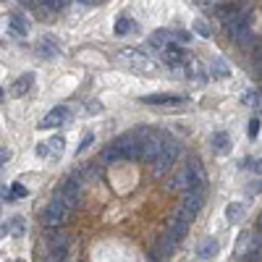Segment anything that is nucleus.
Instances as JSON below:
<instances>
[{"mask_svg": "<svg viewBox=\"0 0 262 262\" xmlns=\"http://www.w3.org/2000/svg\"><path fill=\"white\" fill-rule=\"evenodd\" d=\"M37 6L48 8V11H63V8H66V0H39Z\"/></svg>", "mask_w": 262, "mask_h": 262, "instance_id": "cd10ccee", "label": "nucleus"}, {"mask_svg": "<svg viewBox=\"0 0 262 262\" xmlns=\"http://www.w3.org/2000/svg\"><path fill=\"white\" fill-rule=\"evenodd\" d=\"M186 231H189V223H184V221H179V217H173V221L168 223V236L170 238H176V242H181V238L186 236Z\"/></svg>", "mask_w": 262, "mask_h": 262, "instance_id": "aec40b11", "label": "nucleus"}, {"mask_svg": "<svg viewBox=\"0 0 262 262\" xmlns=\"http://www.w3.org/2000/svg\"><path fill=\"white\" fill-rule=\"evenodd\" d=\"M217 252H221V247H217V242H215L212 236L202 238V242H200V247H196V254H200L202 259H212Z\"/></svg>", "mask_w": 262, "mask_h": 262, "instance_id": "2eb2a0df", "label": "nucleus"}, {"mask_svg": "<svg viewBox=\"0 0 262 262\" xmlns=\"http://www.w3.org/2000/svg\"><path fill=\"white\" fill-rule=\"evenodd\" d=\"M37 55H39V58H55V55H58V42H55V34H42L39 45H37Z\"/></svg>", "mask_w": 262, "mask_h": 262, "instance_id": "9b49d317", "label": "nucleus"}, {"mask_svg": "<svg viewBox=\"0 0 262 262\" xmlns=\"http://www.w3.org/2000/svg\"><path fill=\"white\" fill-rule=\"evenodd\" d=\"M170 42H173V34L168 29H158V32H152V37H149V45L155 50H165Z\"/></svg>", "mask_w": 262, "mask_h": 262, "instance_id": "a211bd4d", "label": "nucleus"}, {"mask_svg": "<svg viewBox=\"0 0 262 262\" xmlns=\"http://www.w3.org/2000/svg\"><path fill=\"white\" fill-rule=\"evenodd\" d=\"M66 217H69V210H66L58 200H53L45 210H42V226L50 228V231H55L58 226H63Z\"/></svg>", "mask_w": 262, "mask_h": 262, "instance_id": "39448f33", "label": "nucleus"}, {"mask_svg": "<svg viewBox=\"0 0 262 262\" xmlns=\"http://www.w3.org/2000/svg\"><path fill=\"white\" fill-rule=\"evenodd\" d=\"M0 97H3V90H0Z\"/></svg>", "mask_w": 262, "mask_h": 262, "instance_id": "37998d69", "label": "nucleus"}, {"mask_svg": "<svg viewBox=\"0 0 262 262\" xmlns=\"http://www.w3.org/2000/svg\"><path fill=\"white\" fill-rule=\"evenodd\" d=\"M176 247H179L176 238H170L168 233H163L160 242H158V247H155V254H158V257H170L173 252H176Z\"/></svg>", "mask_w": 262, "mask_h": 262, "instance_id": "f3484780", "label": "nucleus"}, {"mask_svg": "<svg viewBox=\"0 0 262 262\" xmlns=\"http://www.w3.org/2000/svg\"><path fill=\"white\" fill-rule=\"evenodd\" d=\"M34 86V71H27V74H21L18 79H16V84H13V92L18 95V97H24L29 90Z\"/></svg>", "mask_w": 262, "mask_h": 262, "instance_id": "dca6fc26", "label": "nucleus"}, {"mask_svg": "<svg viewBox=\"0 0 262 262\" xmlns=\"http://www.w3.org/2000/svg\"><path fill=\"white\" fill-rule=\"evenodd\" d=\"M16 262H24V259H16Z\"/></svg>", "mask_w": 262, "mask_h": 262, "instance_id": "c03bdc74", "label": "nucleus"}, {"mask_svg": "<svg viewBox=\"0 0 262 262\" xmlns=\"http://www.w3.org/2000/svg\"><path fill=\"white\" fill-rule=\"evenodd\" d=\"M210 147L215 155H228L231 152V137L226 134V131H215L212 139H210Z\"/></svg>", "mask_w": 262, "mask_h": 262, "instance_id": "f8f14e48", "label": "nucleus"}, {"mask_svg": "<svg viewBox=\"0 0 262 262\" xmlns=\"http://www.w3.org/2000/svg\"><path fill=\"white\" fill-rule=\"evenodd\" d=\"M242 217H244V205H242V202H231V205L226 207V221H228L231 226H236Z\"/></svg>", "mask_w": 262, "mask_h": 262, "instance_id": "4be33fe9", "label": "nucleus"}, {"mask_svg": "<svg viewBox=\"0 0 262 262\" xmlns=\"http://www.w3.org/2000/svg\"><path fill=\"white\" fill-rule=\"evenodd\" d=\"M18 3H21V6H29V8H34V6L39 3V0H18Z\"/></svg>", "mask_w": 262, "mask_h": 262, "instance_id": "58836bf2", "label": "nucleus"}, {"mask_svg": "<svg viewBox=\"0 0 262 262\" xmlns=\"http://www.w3.org/2000/svg\"><path fill=\"white\" fill-rule=\"evenodd\" d=\"M81 3H86V0H81Z\"/></svg>", "mask_w": 262, "mask_h": 262, "instance_id": "a18cd8bd", "label": "nucleus"}, {"mask_svg": "<svg viewBox=\"0 0 262 262\" xmlns=\"http://www.w3.org/2000/svg\"><path fill=\"white\" fill-rule=\"evenodd\" d=\"M121 63L128 66V69H131V71H137V74H155V71H158L155 60H152L147 53L137 50V48H126V50H121Z\"/></svg>", "mask_w": 262, "mask_h": 262, "instance_id": "f257e3e1", "label": "nucleus"}, {"mask_svg": "<svg viewBox=\"0 0 262 262\" xmlns=\"http://www.w3.org/2000/svg\"><path fill=\"white\" fill-rule=\"evenodd\" d=\"M184 170L189 173V181H191V186H194V189H202V186L207 184L205 168H202V163L196 160V158H189V160H186V165H184Z\"/></svg>", "mask_w": 262, "mask_h": 262, "instance_id": "0eeeda50", "label": "nucleus"}, {"mask_svg": "<svg viewBox=\"0 0 262 262\" xmlns=\"http://www.w3.org/2000/svg\"><path fill=\"white\" fill-rule=\"evenodd\" d=\"M8 160H11V149L8 147H0V168H3Z\"/></svg>", "mask_w": 262, "mask_h": 262, "instance_id": "2f4dec72", "label": "nucleus"}, {"mask_svg": "<svg viewBox=\"0 0 262 262\" xmlns=\"http://www.w3.org/2000/svg\"><path fill=\"white\" fill-rule=\"evenodd\" d=\"M86 113H100V105L97 102H92V105L86 102Z\"/></svg>", "mask_w": 262, "mask_h": 262, "instance_id": "c9c22d12", "label": "nucleus"}, {"mask_svg": "<svg viewBox=\"0 0 262 262\" xmlns=\"http://www.w3.org/2000/svg\"><path fill=\"white\" fill-rule=\"evenodd\" d=\"M69 121H71V111L66 105H58V107H53V111L39 121V128H58V126L69 123Z\"/></svg>", "mask_w": 262, "mask_h": 262, "instance_id": "423d86ee", "label": "nucleus"}, {"mask_svg": "<svg viewBox=\"0 0 262 262\" xmlns=\"http://www.w3.org/2000/svg\"><path fill=\"white\" fill-rule=\"evenodd\" d=\"M244 102H247V105H259V92H249V95L244 97Z\"/></svg>", "mask_w": 262, "mask_h": 262, "instance_id": "473e14b6", "label": "nucleus"}, {"mask_svg": "<svg viewBox=\"0 0 262 262\" xmlns=\"http://www.w3.org/2000/svg\"><path fill=\"white\" fill-rule=\"evenodd\" d=\"M37 155H39V158L48 155V152H45V144H37Z\"/></svg>", "mask_w": 262, "mask_h": 262, "instance_id": "ea45409f", "label": "nucleus"}, {"mask_svg": "<svg viewBox=\"0 0 262 262\" xmlns=\"http://www.w3.org/2000/svg\"><path fill=\"white\" fill-rule=\"evenodd\" d=\"M8 29L13 34H18V37H27L29 34V21L24 16H18V13H11L8 16Z\"/></svg>", "mask_w": 262, "mask_h": 262, "instance_id": "4468645a", "label": "nucleus"}, {"mask_svg": "<svg viewBox=\"0 0 262 262\" xmlns=\"http://www.w3.org/2000/svg\"><path fill=\"white\" fill-rule=\"evenodd\" d=\"M160 147H163V142L158 139V137H147V139H142V147H139V160H144V163H149L152 165V160H155L158 155H160Z\"/></svg>", "mask_w": 262, "mask_h": 262, "instance_id": "6e6552de", "label": "nucleus"}, {"mask_svg": "<svg viewBox=\"0 0 262 262\" xmlns=\"http://www.w3.org/2000/svg\"><path fill=\"white\" fill-rule=\"evenodd\" d=\"M170 186H173V189H184V191H186V189H194L191 181H189V173H186L184 168L176 173V176H173V184H170Z\"/></svg>", "mask_w": 262, "mask_h": 262, "instance_id": "5701e85b", "label": "nucleus"}, {"mask_svg": "<svg viewBox=\"0 0 262 262\" xmlns=\"http://www.w3.org/2000/svg\"><path fill=\"white\" fill-rule=\"evenodd\" d=\"M116 160H121L118 158V149L116 147H105L102 155H100V163H116Z\"/></svg>", "mask_w": 262, "mask_h": 262, "instance_id": "bb28decb", "label": "nucleus"}, {"mask_svg": "<svg viewBox=\"0 0 262 262\" xmlns=\"http://www.w3.org/2000/svg\"><path fill=\"white\" fill-rule=\"evenodd\" d=\"M223 3H228V0H202L205 8H217V6H223Z\"/></svg>", "mask_w": 262, "mask_h": 262, "instance_id": "72a5a7b5", "label": "nucleus"}, {"mask_svg": "<svg viewBox=\"0 0 262 262\" xmlns=\"http://www.w3.org/2000/svg\"><path fill=\"white\" fill-rule=\"evenodd\" d=\"M186 97H181V95H147V97H142V102L144 105H181Z\"/></svg>", "mask_w": 262, "mask_h": 262, "instance_id": "ddd939ff", "label": "nucleus"}, {"mask_svg": "<svg viewBox=\"0 0 262 262\" xmlns=\"http://www.w3.org/2000/svg\"><path fill=\"white\" fill-rule=\"evenodd\" d=\"M202 205H205V191H202V189H186L181 207L196 215V212H200V207H202Z\"/></svg>", "mask_w": 262, "mask_h": 262, "instance_id": "1a4fd4ad", "label": "nucleus"}, {"mask_svg": "<svg viewBox=\"0 0 262 262\" xmlns=\"http://www.w3.org/2000/svg\"><path fill=\"white\" fill-rule=\"evenodd\" d=\"M86 3H100V0H86Z\"/></svg>", "mask_w": 262, "mask_h": 262, "instance_id": "a19ab883", "label": "nucleus"}, {"mask_svg": "<svg viewBox=\"0 0 262 262\" xmlns=\"http://www.w3.org/2000/svg\"><path fill=\"white\" fill-rule=\"evenodd\" d=\"M194 32L200 34V37H205V39L212 37V29L207 27V21H202V18H194Z\"/></svg>", "mask_w": 262, "mask_h": 262, "instance_id": "a878e982", "label": "nucleus"}, {"mask_svg": "<svg viewBox=\"0 0 262 262\" xmlns=\"http://www.w3.org/2000/svg\"><path fill=\"white\" fill-rule=\"evenodd\" d=\"M92 142H95V134H92V131H90V134H84V137H81V142H79V152H84Z\"/></svg>", "mask_w": 262, "mask_h": 262, "instance_id": "c756f323", "label": "nucleus"}, {"mask_svg": "<svg viewBox=\"0 0 262 262\" xmlns=\"http://www.w3.org/2000/svg\"><path fill=\"white\" fill-rule=\"evenodd\" d=\"M8 231H11L16 238H18V236H24V231H27V228H24V217H21V215L11 217V228H8Z\"/></svg>", "mask_w": 262, "mask_h": 262, "instance_id": "393cba45", "label": "nucleus"}, {"mask_svg": "<svg viewBox=\"0 0 262 262\" xmlns=\"http://www.w3.org/2000/svg\"><path fill=\"white\" fill-rule=\"evenodd\" d=\"M13 194H16V196H27V189H24V186H13Z\"/></svg>", "mask_w": 262, "mask_h": 262, "instance_id": "4c0bfd02", "label": "nucleus"}, {"mask_svg": "<svg viewBox=\"0 0 262 262\" xmlns=\"http://www.w3.org/2000/svg\"><path fill=\"white\" fill-rule=\"evenodd\" d=\"M79 173H74V176L71 179H66L63 181V186L58 189V196H55V200L66 207V210H71V207H76L79 205V200H81V196H79Z\"/></svg>", "mask_w": 262, "mask_h": 262, "instance_id": "7ed1b4c3", "label": "nucleus"}, {"mask_svg": "<svg viewBox=\"0 0 262 262\" xmlns=\"http://www.w3.org/2000/svg\"><path fill=\"white\" fill-rule=\"evenodd\" d=\"M173 34V39H179V42H189L191 37H189V32H170Z\"/></svg>", "mask_w": 262, "mask_h": 262, "instance_id": "f704fd0d", "label": "nucleus"}, {"mask_svg": "<svg viewBox=\"0 0 262 262\" xmlns=\"http://www.w3.org/2000/svg\"><path fill=\"white\" fill-rule=\"evenodd\" d=\"M128 32H137V24L131 21L128 16L118 18V24H116V34H128Z\"/></svg>", "mask_w": 262, "mask_h": 262, "instance_id": "b1692460", "label": "nucleus"}, {"mask_svg": "<svg viewBox=\"0 0 262 262\" xmlns=\"http://www.w3.org/2000/svg\"><path fill=\"white\" fill-rule=\"evenodd\" d=\"M113 147L118 149V158L121 160H139V147H142V139L137 134H123L113 142Z\"/></svg>", "mask_w": 262, "mask_h": 262, "instance_id": "20e7f679", "label": "nucleus"}, {"mask_svg": "<svg viewBox=\"0 0 262 262\" xmlns=\"http://www.w3.org/2000/svg\"><path fill=\"white\" fill-rule=\"evenodd\" d=\"M210 71L215 74V79H228V76H231L228 63H226V58H221V55H215V58H212V63H210Z\"/></svg>", "mask_w": 262, "mask_h": 262, "instance_id": "412c9836", "label": "nucleus"}, {"mask_svg": "<svg viewBox=\"0 0 262 262\" xmlns=\"http://www.w3.org/2000/svg\"><path fill=\"white\" fill-rule=\"evenodd\" d=\"M63 147H66V139H63V137H50V139H48V144H45V152H48L45 158L58 160V158L63 155Z\"/></svg>", "mask_w": 262, "mask_h": 262, "instance_id": "6ab92c4d", "label": "nucleus"}, {"mask_svg": "<svg viewBox=\"0 0 262 262\" xmlns=\"http://www.w3.org/2000/svg\"><path fill=\"white\" fill-rule=\"evenodd\" d=\"M163 60H165V66H170V69H179V66L186 63V55H184L181 48H176V45L170 42V45L163 50Z\"/></svg>", "mask_w": 262, "mask_h": 262, "instance_id": "9d476101", "label": "nucleus"}, {"mask_svg": "<svg viewBox=\"0 0 262 262\" xmlns=\"http://www.w3.org/2000/svg\"><path fill=\"white\" fill-rule=\"evenodd\" d=\"M257 134H259V118H252V121H249V137L254 139Z\"/></svg>", "mask_w": 262, "mask_h": 262, "instance_id": "7c9ffc66", "label": "nucleus"}, {"mask_svg": "<svg viewBox=\"0 0 262 262\" xmlns=\"http://www.w3.org/2000/svg\"><path fill=\"white\" fill-rule=\"evenodd\" d=\"M3 29H8V21L6 16H0V39H3Z\"/></svg>", "mask_w": 262, "mask_h": 262, "instance_id": "e433bc0d", "label": "nucleus"}, {"mask_svg": "<svg viewBox=\"0 0 262 262\" xmlns=\"http://www.w3.org/2000/svg\"><path fill=\"white\" fill-rule=\"evenodd\" d=\"M176 217H179V221H184V223H191V221H194V212H189V210L179 207V210H176Z\"/></svg>", "mask_w": 262, "mask_h": 262, "instance_id": "c85d7f7f", "label": "nucleus"}, {"mask_svg": "<svg viewBox=\"0 0 262 262\" xmlns=\"http://www.w3.org/2000/svg\"><path fill=\"white\" fill-rule=\"evenodd\" d=\"M179 152H181V144H179L176 139H165V142H163L160 155L152 160V170H155V176H163V173H165L173 163H176Z\"/></svg>", "mask_w": 262, "mask_h": 262, "instance_id": "f03ea898", "label": "nucleus"}, {"mask_svg": "<svg viewBox=\"0 0 262 262\" xmlns=\"http://www.w3.org/2000/svg\"><path fill=\"white\" fill-rule=\"evenodd\" d=\"M3 231H6V228H0V236H3Z\"/></svg>", "mask_w": 262, "mask_h": 262, "instance_id": "79ce46f5", "label": "nucleus"}]
</instances>
